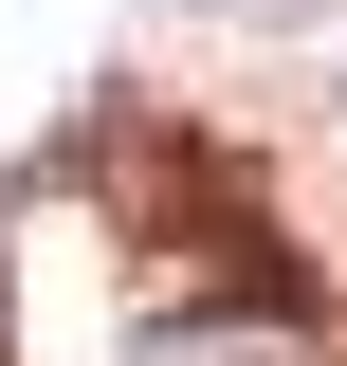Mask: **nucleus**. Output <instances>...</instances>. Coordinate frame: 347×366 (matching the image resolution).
Here are the masks:
<instances>
[{
    "label": "nucleus",
    "mask_w": 347,
    "mask_h": 366,
    "mask_svg": "<svg viewBox=\"0 0 347 366\" xmlns=\"http://www.w3.org/2000/svg\"><path fill=\"white\" fill-rule=\"evenodd\" d=\"M293 330H311V312H274V330H219V312H165V330H146V366H293Z\"/></svg>",
    "instance_id": "1"
}]
</instances>
